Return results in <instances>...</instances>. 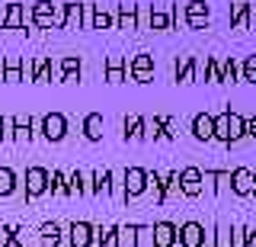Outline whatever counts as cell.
<instances>
[{
    "label": "cell",
    "instance_id": "d6986e66",
    "mask_svg": "<svg viewBox=\"0 0 256 247\" xmlns=\"http://www.w3.org/2000/svg\"><path fill=\"white\" fill-rule=\"evenodd\" d=\"M244 81L256 84V55H250V58L244 61Z\"/></svg>",
    "mask_w": 256,
    "mask_h": 247
},
{
    "label": "cell",
    "instance_id": "5b68a950",
    "mask_svg": "<svg viewBox=\"0 0 256 247\" xmlns=\"http://www.w3.org/2000/svg\"><path fill=\"white\" fill-rule=\"evenodd\" d=\"M192 135H196L198 141H208V138H214V119L212 116H196L192 119Z\"/></svg>",
    "mask_w": 256,
    "mask_h": 247
},
{
    "label": "cell",
    "instance_id": "5bb4252c",
    "mask_svg": "<svg viewBox=\"0 0 256 247\" xmlns=\"http://www.w3.org/2000/svg\"><path fill=\"white\" fill-rule=\"evenodd\" d=\"M214 247H234V234H230L228 225H218V228H214Z\"/></svg>",
    "mask_w": 256,
    "mask_h": 247
},
{
    "label": "cell",
    "instance_id": "4316f807",
    "mask_svg": "<svg viewBox=\"0 0 256 247\" xmlns=\"http://www.w3.org/2000/svg\"><path fill=\"white\" fill-rule=\"evenodd\" d=\"M246 135H253V138H256V116L250 119V122H246Z\"/></svg>",
    "mask_w": 256,
    "mask_h": 247
},
{
    "label": "cell",
    "instance_id": "7402d4cb",
    "mask_svg": "<svg viewBox=\"0 0 256 247\" xmlns=\"http://www.w3.org/2000/svg\"><path fill=\"white\" fill-rule=\"evenodd\" d=\"M234 234V247H246V228H230Z\"/></svg>",
    "mask_w": 256,
    "mask_h": 247
},
{
    "label": "cell",
    "instance_id": "8fae6325",
    "mask_svg": "<svg viewBox=\"0 0 256 247\" xmlns=\"http://www.w3.org/2000/svg\"><path fill=\"white\" fill-rule=\"evenodd\" d=\"M45 135L58 141L61 135H64V116H58V113H52V116H48V119H45Z\"/></svg>",
    "mask_w": 256,
    "mask_h": 247
},
{
    "label": "cell",
    "instance_id": "ba28073f",
    "mask_svg": "<svg viewBox=\"0 0 256 247\" xmlns=\"http://www.w3.org/2000/svg\"><path fill=\"white\" fill-rule=\"evenodd\" d=\"M246 135V119L237 113H228V145L230 141H240Z\"/></svg>",
    "mask_w": 256,
    "mask_h": 247
},
{
    "label": "cell",
    "instance_id": "277c9868",
    "mask_svg": "<svg viewBox=\"0 0 256 247\" xmlns=\"http://www.w3.org/2000/svg\"><path fill=\"white\" fill-rule=\"evenodd\" d=\"M173 244H176V225L157 221L154 225V247H173Z\"/></svg>",
    "mask_w": 256,
    "mask_h": 247
},
{
    "label": "cell",
    "instance_id": "44dd1931",
    "mask_svg": "<svg viewBox=\"0 0 256 247\" xmlns=\"http://www.w3.org/2000/svg\"><path fill=\"white\" fill-rule=\"evenodd\" d=\"M10 189H13V173L0 170V193H10Z\"/></svg>",
    "mask_w": 256,
    "mask_h": 247
},
{
    "label": "cell",
    "instance_id": "ac0fdd59",
    "mask_svg": "<svg viewBox=\"0 0 256 247\" xmlns=\"http://www.w3.org/2000/svg\"><path fill=\"white\" fill-rule=\"evenodd\" d=\"M125 129H128V135H132V138H141V135H144V125H141L138 116H128V119H125Z\"/></svg>",
    "mask_w": 256,
    "mask_h": 247
},
{
    "label": "cell",
    "instance_id": "4fadbf2b",
    "mask_svg": "<svg viewBox=\"0 0 256 247\" xmlns=\"http://www.w3.org/2000/svg\"><path fill=\"white\" fill-rule=\"evenodd\" d=\"M84 132H86V138H90V141H96V138L102 135V119H100V116H86Z\"/></svg>",
    "mask_w": 256,
    "mask_h": 247
},
{
    "label": "cell",
    "instance_id": "e0dca14e",
    "mask_svg": "<svg viewBox=\"0 0 256 247\" xmlns=\"http://www.w3.org/2000/svg\"><path fill=\"white\" fill-rule=\"evenodd\" d=\"M214 138L228 145V113H221L218 119H214Z\"/></svg>",
    "mask_w": 256,
    "mask_h": 247
},
{
    "label": "cell",
    "instance_id": "7c38bea8",
    "mask_svg": "<svg viewBox=\"0 0 256 247\" xmlns=\"http://www.w3.org/2000/svg\"><path fill=\"white\" fill-rule=\"evenodd\" d=\"M45 183H48V173H45V170H38V167H32V170H29V189L38 196V193L45 189Z\"/></svg>",
    "mask_w": 256,
    "mask_h": 247
},
{
    "label": "cell",
    "instance_id": "9c48e42d",
    "mask_svg": "<svg viewBox=\"0 0 256 247\" xmlns=\"http://www.w3.org/2000/svg\"><path fill=\"white\" fill-rule=\"evenodd\" d=\"M189 23H192V26H205V23H208L205 0H192V4H189Z\"/></svg>",
    "mask_w": 256,
    "mask_h": 247
},
{
    "label": "cell",
    "instance_id": "30bf717a",
    "mask_svg": "<svg viewBox=\"0 0 256 247\" xmlns=\"http://www.w3.org/2000/svg\"><path fill=\"white\" fill-rule=\"evenodd\" d=\"M230 17H234V29H246V23H250V4H246V0H237Z\"/></svg>",
    "mask_w": 256,
    "mask_h": 247
},
{
    "label": "cell",
    "instance_id": "cb8c5ba5",
    "mask_svg": "<svg viewBox=\"0 0 256 247\" xmlns=\"http://www.w3.org/2000/svg\"><path fill=\"white\" fill-rule=\"evenodd\" d=\"M208 77H212V81H221V68L214 65V61H208Z\"/></svg>",
    "mask_w": 256,
    "mask_h": 247
},
{
    "label": "cell",
    "instance_id": "484cf974",
    "mask_svg": "<svg viewBox=\"0 0 256 247\" xmlns=\"http://www.w3.org/2000/svg\"><path fill=\"white\" fill-rule=\"evenodd\" d=\"M150 23H154V26H157V29H164V26H166V17H160V13H157V17H154V20H150Z\"/></svg>",
    "mask_w": 256,
    "mask_h": 247
},
{
    "label": "cell",
    "instance_id": "9a60e30c",
    "mask_svg": "<svg viewBox=\"0 0 256 247\" xmlns=\"http://www.w3.org/2000/svg\"><path fill=\"white\" fill-rule=\"evenodd\" d=\"M132 68H134V74H138V81H148V74H150V58H148V55H138V58L132 61Z\"/></svg>",
    "mask_w": 256,
    "mask_h": 247
},
{
    "label": "cell",
    "instance_id": "6da1fadb",
    "mask_svg": "<svg viewBox=\"0 0 256 247\" xmlns=\"http://www.w3.org/2000/svg\"><path fill=\"white\" fill-rule=\"evenodd\" d=\"M176 241L182 247H205V228L198 221H186L182 228H176Z\"/></svg>",
    "mask_w": 256,
    "mask_h": 247
},
{
    "label": "cell",
    "instance_id": "7a4b0ae2",
    "mask_svg": "<svg viewBox=\"0 0 256 247\" xmlns=\"http://www.w3.org/2000/svg\"><path fill=\"white\" fill-rule=\"evenodd\" d=\"M230 189H234L237 196H253V193H256L253 170H246V167H237V170L230 173Z\"/></svg>",
    "mask_w": 256,
    "mask_h": 247
},
{
    "label": "cell",
    "instance_id": "ffe728a7",
    "mask_svg": "<svg viewBox=\"0 0 256 247\" xmlns=\"http://www.w3.org/2000/svg\"><path fill=\"white\" fill-rule=\"evenodd\" d=\"M42 234H45V237H42L45 247H54V244H58V228H54V225H52V228H42Z\"/></svg>",
    "mask_w": 256,
    "mask_h": 247
},
{
    "label": "cell",
    "instance_id": "83f0119b",
    "mask_svg": "<svg viewBox=\"0 0 256 247\" xmlns=\"http://www.w3.org/2000/svg\"><path fill=\"white\" fill-rule=\"evenodd\" d=\"M253 183H256V173H253Z\"/></svg>",
    "mask_w": 256,
    "mask_h": 247
},
{
    "label": "cell",
    "instance_id": "3957f363",
    "mask_svg": "<svg viewBox=\"0 0 256 247\" xmlns=\"http://www.w3.org/2000/svg\"><path fill=\"white\" fill-rule=\"evenodd\" d=\"M202 170H196V167H186V170L180 173V186H182V193L186 196H198L202 193Z\"/></svg>",
    "mask_w": 256,
    "mask_h": 247
},
{
    "label": "cell",
    "instance_id": "2e32d148",
    "mask_svg": "<svg viewBox=\"0 0 256 247\" xmlns=\"http://www.w3.org/2000/svg\"><path fill=\"white\" fill-rule=\"evenodd\" d=\"M237 77H240V68H237V61H234V58H228V61H224V68H221V81H228V84H237Z\"/></svg>",
    "mask_w": 256,
    "mask_h": 247
},
{
    "label": "cell",
    "instance_id": "d4e9b609",
    "mask_svg": "<svg viewBox=\"0 0 256 247\" xmlns=\"http://www.w3.org/2000/svg\"><path fill=\"white\" fill-rule=\"evenodd\" d=\"M106 23H109V17H106V13H102V10H100V13H96V26H100V29H102V26H106Z\"/></svg>",
    "mask_w": 256,
    "mask_h": 247
},
{
    "label": "cell",
    "instance_id": "8992f818",
    "mask_svg": "<svg viewBox=\"0 0 256 247\" xmlns=\"http://www.w3.org/2000/svg\"><path fill=\"white\" fill-rule=\"evenodd\" d=\"M70 244H74V247H90L93 244V228L86 225V221L70 225Z\"/></svg>",
    "mask_w": 256,
    "mask_h": 247
},
{
    "label": "cell",
    "instance_id": "603a6c76",
    "mask_svg": "<svg viewBox=\"0 0 256 247\" xmlns=\"http://www.w3.org/2000/svg\"><path fill=\"white\" fill-rule=\"evenodd\" d=\"M118 20H122V26H128V29H132V26H134V13H132V7H125V10H122V17H118Z\"/></svg>",
    "mask_w": 256,
    "mask_h": 247
},
{
    "label": "cell",
    "instance_id": "52a82bcc",
    "mask_svg": "<svg viewBox=\"0 0 256 247\" xmlns=\"http://www.w3.org/2000/svg\"><path fill=\"white\" fill-rule=\"evenodd\" d=\"M125 186H128V193H132V196L144 193V186H148V173H144L141 167H132V170L125 173Z\"/></svg>",
    "mask_w": 256,
    "mask_h": 247
}]
</instances>
